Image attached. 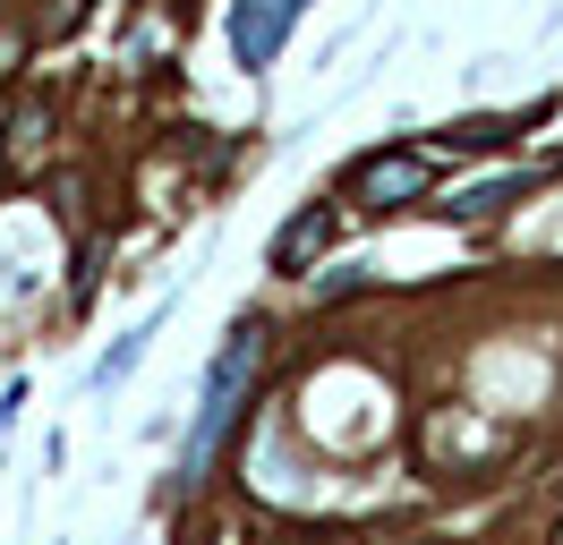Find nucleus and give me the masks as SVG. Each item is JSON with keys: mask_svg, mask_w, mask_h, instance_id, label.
Returning a JSON list of instances; mask_svg holds the SVG:
<instances>
[{"mask_svg": "<svg viewBox=\"0 0 563 545\" xmlns=\"http://www.w3.org/2000/svg\"><path fill=\"white\" fill-rule=\"evenodd\" d=\"M256 367H265V324H231V341H222V358H213V375H206V401H197V418H188V443H179V469L188 477L206 469L213 443L240 426Z\"/></svg>", "mask_w": 563, "mask_h": 545, "instance_id": "1", "label": "nucleus"}, {"mask_svg": "<svg viewBox=\"0 0 563 545\" xmlns=\"http://www.w3.org/2000/svg\"><path fill=\"white\" fill-rule=\"evenodd\" d=\"M308 0H231V60L240 68H274V52L290 43Z\"/></svg>", "mask_w": 563, "mask_h": 545, "instance_id": "2", "label": "nucleus"}, {"mask_svg": "<svg viewBox=\"0 0 563 545\" xmlns=\"http://www.w3.org/2000/svg\"><path fill=\"white\" fill-rule=\"evenodd\" d=\"M427 179H435L427 154H367V163L351 170V197L367 204V213H393V204H419Z\"/></svg>", "mask_w": 563, "mask_h": 545, "instance_id": "3", "label": "nucleus"}, {"mask_svg": "<svg viewBox=\"0 0 563 545\" xmlns=\"http://www.w3.org/2000/svg\"><path fill=\"white\" fill-rule=\"evenodd\" d=\"M324 247H333V213H324V204H308V213L274 238V272H299L308 256H324Z\"/></svg>", "mask_w": 563, "mask_h": 545, "instance_id": "4", "label": "nucleus"}, {"mask_svg": "<svg viewBox=\"0 0 563 545\" xmlns=\"http://www.w3.org/2000/svg\"><path fill=\"white\" fill-rule=\"evenodd\" d=\"M512 197H529V179H521V170H504V179H487V188H470L453 213H495V204H512Z\"/></svg>", "mask_w": 563, "mask_h": 545, "instance_id": "5", "label": "nucleus"}, {"mask_svg": "<svg viewBox=\"0 0 563 545\" xmlns=\"http://www.w3.org/2000/svg\"><path fill=\"white\" fill-rule=\"evenodd\" d=\"M137 358H145V333H129V341H120V349H111V358H103V367H95V392H111L120 375L137 367Z\"/></svg>", "mask_w": 563, "mask_h": 545, "instance_id": "6", "label": "nucleus"}]
</instances>
